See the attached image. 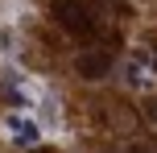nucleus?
<instances>
[{"mask_svg": "<svg viewBox=\"0 0 157 153\" xmlns=\"http://www.w3.org/2000/svg\"><path fill=\"white\" fill-rule=\"evenodd\" d=\"M54 21L62 25L71 37H95L99 33V17L83 4V0H54Z\"/></svg>", "mask_w": 157, "mask_h": 153, "instance_id": "nucleus-1", "label": "nucleus"}, {"mask_svg": "<svg viewBox=\"0 0 157 153\" xmlns=\"http://www.w3.org/2000/svg\"><path fill=\"white\" fill-rule=\"evenodd\" d=\"M4 128H8V137L17 141L21 149H29V145H37V137H41V128L29 120V116H21V112H13V116H4Z\"/></svg>", "mask_w": 157, "mask_h": 153, "instance_id": "nucleus-2", "label": "nucleus"}, {"mask_svg": "<svg viewBox=\"0 0 157 153\" xmlns=\"http://www.w3.org/2000/svg\"><path fill=\"white\" fill-rule=\"evenodd\" d=\"M108 66H112V58H108V54H87L83 62H78V71L95 79V75H108Z\"/></svg>", "mask_w": 157, "mask_h": 153, "instance_id": "nucleus-3", "label": "nucleus"}, {"mask_svg": "<svg viewBox=\"0 0 157 153\" xmlns=\"http://www.w3.org/2000/svg\"><path fill=\"white\" fill-rule=\"evenodd\" d=\"M41 153H54V149H41Z\"/></svg>", "mask_w": 157, "mask_h": 153, "instance_id": "nucleus-4", "label": "nucleus"}]
</instances>
